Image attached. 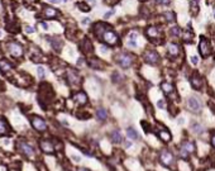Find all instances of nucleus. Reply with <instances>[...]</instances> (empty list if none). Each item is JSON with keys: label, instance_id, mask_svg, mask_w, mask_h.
Wrapping results in <instances>:
<instances>
[{"label": "nucleus", "instance_id": "1", "mask_svg": "<svg viewBox=\"0 0 215 171\" xmlns=\"http://www.w3.org/2000/svg\"><path fill=\"white\" fill-rule=\"evenodd\" d=\"M101 39L105 42L106 45H109V46H116V45L119 43V37L116 36L115 32H113V30H110V29L105 30V33L103 34Z\"/></svg>", "mask_w": 215, "mask_h": 171}, {"label": "nucleus", "instance_id": "2", "mask_svg": "<svg viewBox=\"0 0 215 171\" xmlns=\"http://www.w3.org/2000/svg\"><path fill=\"white\" fill-rule=\"evenodd\" d=\"M30 122H32V126L34 129L39 131V132H45L47 129V123L45 122V119H42L41 117H37V115H34V117L30 118Z\"/></svg>", "mask_w": 215, "mask_h": 171}, {"label": "nucleus", "instance_id": "3", "mask_svg": "<svg viewBox=\"0 0 215 171\" xmlns=\"http://www.w3.org/2000/svg\"><path fill=\"white\" fill-rule=\"evenodd\" d=\"M116 61H118V64L123 69H128V67H131V65L133 62V57L128 53H120L119 56L116 57Z\"/></svg>", "mask_w": 215, "mask_h": 171}, {"label": "nucleus", "instance_id": "4", "mask_svg": "<svg viewBox=\"0 0 215 171\" xmlns=\"http://www.w3.org/2000/svg\"><path fill=\"white\" fill-rule=\"evenodd\" d=\"M199 50H200L201 56L204 57V58L207 57V56H210V53H211L210 43H209V41L205 39L204 37H201V42H200V45H199Z\"/></svg>", "mask_w": 215, "mask_h": 171}, {"label": "nucleus", "instance_id": "5", "mask_svg": "<svg viewBox=\"0 0 215 171\" xmlns=\"http://www.w3.org/2000/svg\"><path fill=\"white\" fill-rule=\"evenodd\" d=\"M18 150H19L20 152H23L24 155H26L27 157H33L34 156V150L32 146H29L27 142H24V141H19L18 142Z\"/></svg>", "mask_w": 215, "mask_h": 171}, {"label": "nucleus", "instance_id": "6", "mask_svg": "<svg viewBox=\"0 0 215 171\" xmlns=\"http://www.w3.org/2000/svg\"><path fill=\"white\" fill-rule=\"evenodd\" d=\"M159 160H161V163L164 165V166H172L175 163V157L172 156V154H170L168 151H162L161 156H159Z\"/></svg>", "mask_w": 215, "mask_h": 171}, {"label": "nucleus", "instance_id": "7", "mask_svg": "<svg viewBox=\"0 0 215 171\" xmlns=\"http://www.w3.org/2000/svg\"><path fill=\"white\" fill-rule=\"evenodd\" d=\"M8 50L11 53V56H14V57H20L23 54V48L19 43H17V42H10L8 45Z\"/></svg>", "mask_w": 215, "mask_h": 171}, {"label": "nucleus", "instance_id": "8", "mask_svg": "<svg viewBox=\"0 0 215 171\" xmlns=\"http://www.w3.org/2000/svg\"><path fill=\"white\" fill-rule=\"evenodd\" d=\"M144 61L149 65H157L159 62V56L156 51H147L144 53Z\"/></svg>", "mask_w": 215, "mask_h": 171}, {"label": "nucleus", "instance_id": "9", "mask_svg": "<svg viewBox=\"0 0 215 171\" xmlns=\"http://www.w3.org/2000/svg\"><path fill=\"white\" fill-rule=\"evenodd\" d=\"M67 81L71 85H78L81 82V79L75 70H67Z\"/></svg>", "mask_w": 215, "mask_h": 171}, {"label": "nucleus", "instance_id": "10", "mask_svg": "<svg viewBox=\"0 0 215 171\" xmlns=\"http://www.w3.org/2000/svg\"><path fill=\"white\" fill-rule=\"evenodd\" d=\"M41 146V150L45 152V154H48V155H51L54 152V146L52 145L51 141H47V139H43V141H41L39 143Z\"/></svg>", "mask_w": 215, "mask_h": 171}, {"label": "nucleus", "instance_id": "11", "mask_svg": "<svg viewBox=\"0 0 215 171\" xmlns=\"http://www.w3.org/2000/svg\"><path fill=\"white\" fill-rule=\"evenodd\" d=\"M146 34H147V37H149L151 39H156V38H159V36H161V32L158 30L157 27H148L146 30Z\"/></svg>", "mask_w": 215, "mask_h": 171}, {"label": "nucleus", "instance_id": "12", "mask_svg": "<svg viewBox=\"0 0 215 171\" xmlns=\"http://www.w3.org/2000/svg\"><path fill=\"white\" fill-rule=\"evenodd\" d=\"M157 134H158L159 139H162L163 142H170L171 141V133L166 129V128H158Z\"/></svg>", "mask_w": 215, "mask_h": 171}, {"label": "nucleus", "instance_id": "13", "mask_svg": "<svg viewBox=\"0 0 215 171\" xmlns=\"http://www.w3.org/2000/svg\"><path fill=\"white\" fill-rule=\"evenodd\" d=\"M72 98H73V100H75V101L77 103V104H80V105H85L86 103H88V96H86V94L82 93V91H80V93H76Z\"/></svg>", "mask_w": 215, "mask_h": 171}, {"label": "nucleus", "instance_id": "14", "mask_svg": "<svg viewBox=\"0 0 215 171\" xmlns=\"http://www.w3.org/2000/svg\"><path fill=\"white\" fill-rule=\"evenodd\" d=\"M190 81H191V85H192L194 89H196V90H200L201 89V86H202V79L198 74H194V76H191V79H190Z\"/></svg>", "mask_w": 215, "mask_h": 171}, {"label": "nucleus", "instance_id": "15", "mask_svg": "<svg viewBox=\"0 0 215 171\" xmlns=\"http://www.w3.org/2000/svg\"><path fill=\"white\" fill-rule=\"evenodd\" d=\"M81 50L84 51V53H91L94 51V47H93V43L90 42V39H88V38H85L84 41H82V43H81Z\"/></svg>", "mask_w": 215, "mask_h": 171}, {"label": "nucleus", "instance_id": "16", "mask_svg": "<svg viewBox=\"0 0 215 171\" xmlns=\"http://www.w3.org/2000/svg\"><path fill=\"white\" fill-rule=\"evenodd\" d=\"M189 108L191 109V110H194V112H199L201 109V104H200V101L196 99V98H190L189 99Z\"/></svg>", "mask_w": 215, "mask_h": 171}, {"label": "nucleus", "instance_id": "17", "mask_svg": "<svg viewBox=\"0 0 215 171\" xmlns=\"http://www.w3.org/2000/svg\"><path fill=\"white\" fill-rule=\"evenodd\" d=\"M167 51H168L170 56L176 57V56H179V53H180V48L176 43H170L168 47H167Z\"/></svg>", "mask_w": 215, "mask_h": 171}, {"label": "nucleus", "instance_id": "18", "mask_svg": "<svg viewBox=\"0 0 215 171\" xmlns=\"http://www.w3.org/2000/svg\"><path fill=\"white\" fill-rule=\"evenodd\" d=\"M161 89L164 91V94H166V95H171V94H174V93H175L174 85L170 84V82H162V84H161Z\"/></svg>", "mask_w": 215, "mask_h": 171}, {"label": "nucleus", "instance_id": "19", "mask_svg": "<svg viewBox=\"0 0 215 171\" xmlns=\"http://www.w3.org/2000/svg\"><path fill=\"white\" fill-rule=\"evenodd\" d=\"M51 45L53 47V50L54 51H57V52H61V50H62V41H61L60 38H51Z\"/></svg>", "mask_w": 215, "mask_h": 171}, {"label": "nucleus", "instance_id": "20", "mask_svg": "<svg viewBox=\"0 0 215 171\" xmlns=\"http://www.w3.org/2000/svg\"><path fill=\"white\" fill-rule=\"evenodd\" d=\"M89 65H90V67L96 69V70H100V69H103V67H104L103 62H101L100 60H97V58H91V60L89 61Z\"/></svg>", "mask_w": 215, "mask_h": 171}, {"label": "nucleus", "instance_id": "21", "mask_svg": "<svg viewBox=\"0 0 215 171\" xmlns=\"http://www.w3.org/2000/svg\"><path fill=\"white\" fill-rule=\"evenodd\" d=\"M11 70V65L8 60H0V71L8 72Z\"/></svg>", "mask_w": 215, "mask_h": 171}, {"label": "nucleus", "instance_id": "22", "mask_svg": "<svg viewBox=\"0 0 215 171\" xmlns=\"http://www.w3.org/2000/svg\"><path fill=\"white\" fill-rule=\"evenodd\" d=\"M96 117L100 122H104V120H106V118H108V113H106L105 109L99 108L97 109V112H96Z\"/></svg>", "mask_w": 215, "mask_h": 171}, {"label": "nucleus", "instance_id": "23", "mask_svg": "<svg viewBox=\"0 0 215 171\" xmlns=\"http://www.w3.org/2000/svg\"><path fill=\"white\" fill-rule=\"evenodd\" d=\"M110 138H112V141L114 143H120L123 141V137H121V134L118 132V131H114L110 133Z\"/></svg>", "mask_w": 215, "mask_h": 171}, {"label": "nucleus", "instance_id": "24", "mask_svg": "<svg viewBox=\"0 0 215 171\" xmlns=\"http://www.w3.org/2000/svg\"><path fill=\"white\" fill-rule=\"evenodd\" d=\"M43 13H45L46 18H54L57 15V10L51 8V7H47V8H45V11H43Z\"/></svg>", "mask_w": 215, "mask_h": 171}, {"label": "nucleus", "instance_id": "25", "mask_svg": "<svg viewBox=\"0 0 215 171\" xmlns=\"http://www.w3.org/2000/svg\"><path fill=\"white\" fill-rule=\"evenodd\" d=\"M7 29L11 33H18L19 32V24L17 22H13V23H8L7 24Z\"/></svg>", "mask_w": 215, "mask_h": 171}, {"label": "nucleus", "instance_id": "26", "mask_svg": "<svg viewBox=\"0 0 215 171\" xmlns=\"http://www.w3.org/2000/svg\"><path fill=\"white\" fill-rule=\"evenodd\" d=\"M182 39L185 42H191L194 39V33L191 32V30H185L182 34Z\"/></svg>", "mask_w": 215, "mask_h": 171}, {"label": "nucleus", "instance_id": "27", "mask_svg": "<svg viewBox=\"0 0 215 171\" xmlns=\"http://www.w3.org/2000/svg\"><path fill=\"white\" fill-rule=\"evenodd\" d=\"M182 148H185L189 154H192V152H195V145L192 142H185L182 143Z\"/></svg>", "mask_w": 215, "mask_h": 171}, {"label": "nucleus", "instance_id": "28", "mask_svg": "<svg viewBox=\"0 0 215 171\" xmlns=\"http://www.w3.org/2000/svg\"><path fill=\"white\" fill-rule=\"evenodd\" d=\"M163 17L166 18V20H167L168 23H172V22L176 20V15H175V13H172V11H164Z\"/></svg>", "mask_w": 215, "mask_h": 171}, {"label": "nucleus", "instance_id": "29", "mask_svg": "<svg viewBox=\"0 0 215 171\" xmlns=\"http://www.w3.org/2000/svg\"><path fill=\"white\" fill-rule=\"evenodd\" d=\"M191 13L198 15L199 13V0H191Z\"/></svg>", "mask_w": 215, "mask_h": 171}, {"label": "nucleus", "instance_id": "30", "mask_svg": "<svg viewBox=\"0 0 215 171\" xmlns=\"http://www.w3.org/2000/svg\"><path fill=\"white\" fill-rule=\"evenodd\" d=\"M127 134H128V137L131 139H138V133H137L136 129H133V128H129Z\"/></svg>", "mask_w": 215, "mask_h": 171}, {"label": "nucleus", "instance_id": "31", "mask_svg": "<svg viewBox=\"0 0 215 171\" xmlns=\"http://www.w3.org/2000/svg\"><path fill=\"white\" fill-rule=\"evenodd\" d=\"M8 131V124L5 123V122L3 119H0V136H3V134H5Z\"/></svg>", "mask_w": 215, "mask_h": 171}, {"label": "nucleus", "instance_id": "32", "mask_svg": "<svg viewBox=\"0 0 215 171\" xmlns=\"http://www.w3.org/2000/svg\"><path fill=\"white\" fill-rule=\"evenodd\" d=\"M171 34L174 36V37H179V36H181V29L179 27H172L171 28Z\"/></svg>", "mask_w": 215, "mask_h": 171}, {"label": "nucleus", "instance_id": "33", "mask_svg": "<svg viewBox=\"0 0 215 171\" xmlns=\"http://www.w3.org/2000/svg\"><path fill=\"white\" fill-rule=\"evenodd\" d=\"M112 79H113L114 82H120V81H123V76L119 74V72H114L113 76H112Z\"/></svg>", "mask_w": 215, "mask_h": 171}, {"label": "nucleus", "instance_id": "34", "mask_svg": "<svg viewBox=\"0 0 215 171\" xmlns=\"http://www.w3.org/2000/svg\"><path fill=\"white\" fill-rule=\"evenodd\" d=\"M77 7L81 9L82 11H90V5H88L86 3H78Z\"/></svg>", "mask_w": 215, "mask_h": 171}, {"label": "nucleus", "instance_id": "35", "mask_svg": "<svg viewBox=\"0 0 215 171\" xmlns=\"http://www.w3.org/2000/svg\"><path fill=\"white\" fill-rule=\"evenodd\" d=\"M192 129L195 131V133H198V134H199V133L202 132V129H204V128H202L200 124H194V126H192Z\"/></svg>", "mask_w": 215, "mask_h": 171}, {"label": "nucleus", "instance_id": "36", "mask_svg": "<svg viewBox=\"0 0 215 171\" xmlns=\"http://www.w3.org/2000/svg\"><path fill=\"white\" fill-rule=\"evenodd\" d=\"M142 127L146 129L147 133H149L151 132V126L148 124V122H146V120H142Z\"/></svg>", "mask_w": 215, "mask_h": 171}, {"label": "nucleus", "instance_id": "37", "mask_svg": "<svg viewBox=\"0 0 215 171\" xmlns=\"http://www.w3.org/2000/svg\"><path fill=\"white\" fill-rule=\"evenodd\" d=\"M37 71H38V76H39L41 79L45 77V69H43L42 66H38V69H37Z\"/></svg>", "mask_w": 215, "mask_h": 171}, {"label": "nucleus", "instance_id": "38", "mask_svg": "<svg viewBox=\"0 0 215 171\" xmlns=\"http://www.w3.org/2000/svg\"><path fill=\"white\" fill-rule=\"evenodd\" d=\"M180 156H181L182 158H187V156H189V152H187L185 148H182V147H181V151H180Z\"/></svg>", "mask_w": 215, "mask_h": 171}, {"label": "nucleus", "instance_id": "39", "mask_svg": "<svg viewBox=\"0 0 215 171\" xmlns=\"http://www.w3.org/2000/svg\"><path fill=\"white\" fill-rule=\"evenodd\" d=\"M157 3L161 4V5H170L171 4V0H157Z\"/></svg>", "mask_w": 215, "mask_h": 171}, {"label": "nucleus", "instance_id": "40", "mask_svg": "<svg viewBox=\"0 0 215 171\" xmlns=\"http://www.w3.org/2000/svg\"><path fill=\"white\" fill-rule=\"evenodd\" d=\"M26 32H27V33H33V32H34V28L30 27V26H27V27H26Z\"/></svg>", "mask_w": 215, "mask_h": 171}, {"label": "nucleus", "instance_id": "41", "mask_svg": "<svg viewBox=\"0 0 215 171\" xmlns=\"http://www.w3.org/2000/svg\"><path fill=\"white\" fill-rule=\"evenodd\" d=\"M191 62H192L194 65H196V64H198V62H199V58H198V56H192V57H191Z\"/></svg>", "mask_w": 215, "mask_h": 171}, {"label": "nucleus", "instance_id": "42", "mask_svg": "<svg viewBox=\"0 0 215 171\" xmlns=\"http://www.w3.org/2000/svg\"><path fill=\"white\" fill-rule=\"evenodd\" d=\"M50 3H52V4H60L61 2H66V0H48Z\"/></svg>", "mask_w": 215, "mask_h": 171}, {"label": "nucleus", "instance_id": "43", "mask_svg": "<svg viewBox=\"0 0 215 171\" xmlns=\"http://www.w3.org/2000/svg\"><path fill=\"white\" fill-rule=\"evenodd\" d=\"M129 46H131V47H137L136 41H132V39H131V42H129Z\"/></svg>", "mask_w": 215, "mask_h": 171}, {"label": "nucleus", "instance_id": "44", "mask_svg": "<svg viewBox=\"0 0 215 171\" xmlns=\"http://www.w3.org/2000/svg\"><path fill=\"white\" fill-rule=\"evenodd\" d=\"M136 38H137V33H132L131 34V39L132 41H136Z\"/></svg>", "mask_w": 215, "mask_h": 171}, {"label": "nucleus", "instance_id": "45", "mask_svg": "<svg viewBox=\"0 0 215 171\" xmlns=\"http://www.w3.org/2000/svg\"><path fill=\"white\" fill-rule=\"evenodd\" d=\"M158 107H159V108H164V103H163V100H159V101H158Z\"/></svg>", "mask_w": 215, "mask_h": 171}, {"label": "nucleus", "instance_id": "46", "mask_svg": "<svg viewBox=\"0 0 215 171\" xmlns=\"http://www.w3.org/2000/svg\"><path fill=\"white\" fill-rule=\"evenodd\" d=\"M112 14H114V10H110V11H109V13H106V14H105V15H104V17H105V18H109V17H110V15H112Z\"/></svg>", "mask_w": 215, "mask_h": 171}, {"label": "nucleus", "instance_id": "47", "mask_svg": "<svg viewBox=\"0 0 215 171\" xmlns=\"http://www.w3.org/2000/svg\"><path fill=\"white\" fill-rule=\"evenodd\" d=\"M211 143H213V146L215 147V133L213 134V137H211Z\"/></svg>", "mask_w": 215, "mask_h": 171}, {"label": "nucleus", "instance_id": "48", "mask_svg": "<svg viewBox=\"0 0 215 171\" xmlns=\"http://www.w3.org/2000/svg\"><path fill=\"white\" fill-rule=\"evenodd\" d=\"M89 22H90L89 18H85V19H82V24H88Z\"/></svg>", "mask_w": 215, "mask_h": 171}, {"label": "nucleus", "instance_id": "49", "mask_svg": "<svg viewBox=\"0 0 215 171\" xmlns=\"http://www.w3.org/2000/svg\"><path fill=\"white\" fill-rule=\"evenodd\" d=\"M41 26H42V28H45V29H48V24H47V23H42Z\"/></svg>", "mask_w": 215, "mask_h": 171}, {"label": "nucleus", "instance_id": "50", "mask_svg": "<svg viewBox=\"0 0 215 171\" xmlns=\"http://www.w3.org/2000/svg\"><path fill=\"white\" fill-rule=\"evenodd\" d=\"M77 65H78V66L84 65V60H82V58H80V60H78V62H77Z\"/></svg>", "mask_w": 215, "mask_h": 171}, {"label": "nucleus", "instance_id": "51", "mask_svg": "<svg viewBox=\"0 0 215 171\" xmlns=\"http://www.w3.org/2000/svg\"><path fill=\"white\" fill-rule=\"evenodd\" d=\"M131 145H132L131 142H125V147H131Z\"/></svg>", "mask_w": 215, "mask_h": 171}, {"label": "nucleus", "instance_id": "52", "mask_svg": "<svg viewBox=\"0 0 215 171\" xmlns=\"http://www.w3.org/2000/svg\"><path fill=\"white\" fill-rule=\"evenodd\" d=\"M80 171H89V170H86V169H80Z\"/></svg>", "mask_w": 215, "mask_h": 171}, {"label": "nucleus", "instance_id": "53", "mask_svg": "<svg viewBox=\"0 0 215 171\" xmlns=\"http://www.w3.org/2000/svg\"><path fill=\"white\" fill-rule=\"evenodd\" d=\"M2 36H3V33H2V32H0V37H2Z\"/></svg>", "mask_w": 215, "mask_h": 171}, {"label": "nucleus", "instance_id": "54", "mask_svg": "<svg viewBox=\"0 0 215 171\" xmlns=\"http://www.w3.org/2000/svg\"><path fill=\"white\" fill-rule=\"evenodd\" d=\"M142 2H146V0H142Z\"/></svg>", "mask_w": 215, "mask_h": 171}]
</instances>
